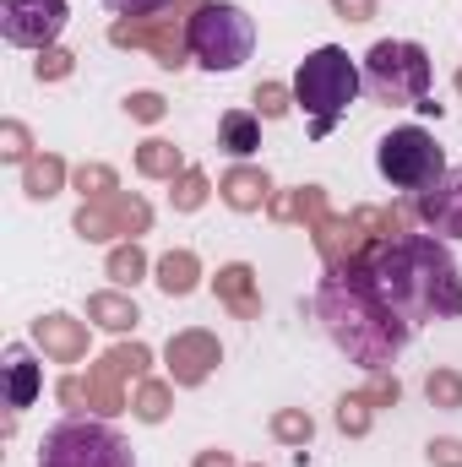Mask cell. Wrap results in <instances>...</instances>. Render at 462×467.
Listing matches in <instances>:
<instances>
[{"label": "cell", "mask_w": 462, "mask_h": 467, "mask_svg": "<svg viewBox=\"0 0 462 467\" xmlns=\"http://www.w3.org/2000/svg\"><path fill=\"white\" fill-rule=\"evenodd\" d=\"M364 277L381 294V305L408 327L462 321L457 261H452L446 239H436V234H403V239L375 244L364 255Z\"/></svg>", "instance_id": "cell-1"}, {"label": "cell", "mask_w": 462, "mask_h": 467, "mask_svg": "<svg viewBox=\"0 0 462 467\" xmlns=\"http://www.w3.org/2000/svg\"><path fill=\"white\" fill-rule=\"evenodd\" d=\"M316 316H321L327 337H332L353 364H364V369H386L397 353L408 348V337H414V327L397 321V316L381 305V294L370 288L364 261H359V266H332V272L321 277V288H316Z\"/></svg>", "instance_id": "cell-2"}, {"label": "cell", "mask_w": 462, "mask_h": 467, "mask_svg": "<svg viewBox=\"0 0 462 467\" xmlns=\"http://www.w3.org/2000/svg\"><path fill=\"white\" fill-rule=\"evenodd\" d=\"M359 93H364V71L348 60V49H338V44L310 49L299 60V71H294V104L310 119V136H327L359 104Z\"/></svg>", "instance_id": "cell-3"}, {"label": "cell", "mask_w": 462, "mask_h": 467, "mask_svg": "<svg viewBox=\"0 0 462 467\" xmlns=\"http://www.w3.org/2000/svg\"><path fill=\"white\" fill-rule=\"evenodd\" d=\"M364 93L375 104H397V109H436V66L425 55V44L414 38H381L364 55Z\"/></svg>", "instance_id": "cell-4"}, {"label": "cell", "mask_w": 462, "mask_h": 467, "mask_svg": "<svg viewBox=\"0 0 462 467\" xmlns=\"http://www.w3.org/2000/svg\"><path fill=\"white\" fill-rule=\"evenodd\" d=\"M185 44H191L202 71H239L256 55V16L245 5H234V0H207L191 16Z\"/></svg>", "instance_id": "cell-5"}, {"label": "cell", "mask_w": 462, "mask_h": 467, "mask_svg": "<svg viewBox=\"0 0 462 467\" xmlns=\"http://www.w3.org/2000/svg\"><path fill=\"white\" fill-rule=\"evenodd\" d=\"M38 467H136L125 435L104 419H60L38 441Z\"/></svg>", "instance_id": "cell-6"}, {"label": "cell", "mask_w": 462, "mask_h": 467, "mask_svg": "<svg viewBox=\"0 0 462 467\" xmlns=\"http://www.w3.org/2000/svg\"><path fill=\"white\" fill-rule=\"evenodd\" d=\"M375 169L397 191H425L430 180L446 174V152L425 125H397V130H386L375 141Z\"/></svg>", "instance_id": "cell-7"}, {"label": "cell", "mask_w": 462, "mask_h": 467, "mask_svg": "<svg viewBox=\"0 0 462 467\" xmlns=\"http://www.w3.org/2000/svg\"><path fill=\"white\" fill-rule=\"evenodd\" d=\"M71 22L66 0H0V38L16 49H49Z\"/></svg>", "instance_id": "cell-8"}, {"label": "cell", "mask_w": 462, "mask_h": 467, "mask_svg": "<svg viewBox=\"0 0 462 467\" xmlns=\"http://www.w3.org/2000/svg\"><path fill=\"white\" fill-rule=\"evenodd\" d=\"M414 213L436 239H462V169H446L441 180H430L414 196Z\"/></svg>", "instance_id": "cell-9"}, {"label": "cell", "mask_w": 462, "mask_h": 467, "mask_svg": "<svg viewBox=\"0 0 462 467\" xmlns=\"http://www.w3.org/2000/svg\"><path fill=\"white\" fill-rule=\"evenodd\" d=\"M38 386H44V364L27 348H5V408L22 413L38 402Z\"/></svg>", "instance_id": "cell-10"}, {"label": "cell", "mask_w": 462, "mask_h": 467, "mask_svg": "<svg viewBox=\"0 0 462 467\" xmlns=\"http://www.w3.org/2000/svg\"><path fill=\"white\" fill-rule=\"evenodd\" d=\"M218 141L229 147L234 158H250V152L261 147V119L245 115V109H229V115L218 119Z\"/></svg>", "instance_id": "cell-11"}, {"label": "cell", "mask_w": 462, "mask_h": 467, "mask_svg": "<svg viewBox=\"0 0 462 467\" xmlns=\"http://www.w3.org/2000/svg\"><path fill=\"white\" fill-rule=\"evenodd\" d=\"M110 11H120V16H152V11H163L169 0H104Z\"/></svg>", "instance_id": "cell-12"}]
</instances>
